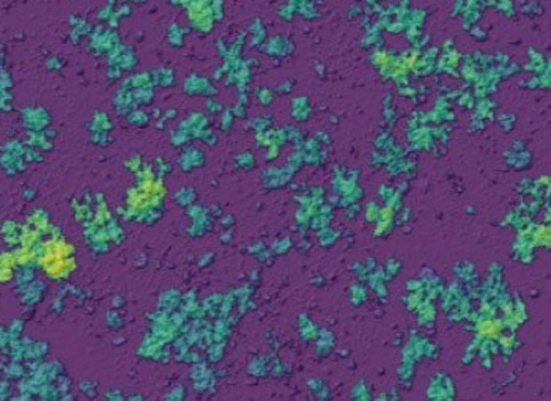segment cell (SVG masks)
I'll use <instances>...</instances> for the list:
<instances>
[{
  "label": "cell",
  "instance_id": "obj_1",
  "mask_svg": "<svg viewBox=\"0 0 551 401\" xmlns=\"http://www.w3.org/2000/svg\"><path fill=\"white\" fill-rule=\"evenodd\" d=\"M376 62L380 67H386L391 65L392 57L386 52H380L376 56Z\"/></svg>",
  "mask_w": 551,
  "mask_h": 401
}]
</instances>
